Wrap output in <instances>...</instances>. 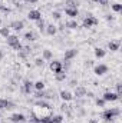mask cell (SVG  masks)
I'll return each instance as SVG.
<instances>
[{"label":"cell","instance_id":"12","mask_svg":"<svg viewBox=\"0 0 122 123\" xmlns=\"http://www.w3.org/2000/svg\"><path fill=\"white\" fill-rule=\"evenodd\" d=\"M61 97L65 100V102H70L72 99H73V94L70 92H68V90H62L61 92Z\"/></svg>","mask_w":122,"mask_h":123},{"label":"cell","instance_id":"45","mask_svg":"<svg viewBox=\"0 0 122 123\" xmlns=\"http://www.w3.org/2000/svg\"><path fill=\"white\" fill-rule=\"evenodd\" d=\"M0 25H1V20H0Z\"/></svg>","mask_w":122,"mask_h":123},{"label":"cell","instance_id":"10","mask_svg":"<svg viewBox=\"0 0 122 123\" xmlns=\"http://www.w3.org/2000/svg\"><path fill=\"white\" fill-rule=\"evenodd\" d=\"M50 70H52L53 73L61 72V70H62V62H58V60L52 62V63H50Z\"/></svg>","mask_w":122,"mask_h":123},{"label":"cell","instance_id":"21","mask_svg":"<svg viewBox=\"0 0 122 123\" xmlns=\"http://www.w3.org/2000/svg\"><path fill=\"white\" fill-rule=\"evenodd\" d=\"M106 55V52L103 50V49H101V47H98V49H95V56L98 57V59H101V57H103Z\"/></svg>","mask_w":122,"mask_h":123},{"label":"cell","instance_id":"25","mask_svg":"<svg viewBox=\"0 0 122 123\" xmlns=\"http://www.w3.org/2000/svg\"><path fill=\"white\" fill-rule=\"evenodd\" d=\"M43 60H50L52 59V52L50 50H43Z\"/></svg>","mask_w":122,"mask_h":123},{"label":"cell","instance_id":"7","mask_svg":"<svg viewBox=\"0 0 122 123\" xmlns=\"http://www.w3.org/2000/svg\"><path fill=\"white\" fill-rule=\"evenodd\" d=\"M10 27H12L13 30L19 31V30H22V29L25 27V23H23L22 20H14V22H12V23H10Z\"/></svg>","mask_w":122,"mask_h":123},{"label":"cell","instance_id":"27","mask_svg":"<svg viewBox=\"0 0 122 123\" xmlns=\"http://www.w3.org/2000/svg\"><path fill=\"white\" fill-rule=\"evenodd\" d=\"M37 22V27H39V30H45L46 29V25H45V20L43 19H39V20H36Z\"/></svg>","mask_w":122,"mask_h":123},{"label":"cell","instance_id":"44","mask_svg":"<svg viewBox=\"0 0 122 123\" xmlns=\"http://www.w3.org/2000/svg\"><path fill=\"white\" fill-rule=\"evenodd\" d=\"M91 1H95V3H98V0H91Z\"/></svg>","mask_w":122,"mask_h":123},{"label":"cell","instance_id":"47","mask_svg":"<svg viewBox=\"0 0 122 123\" xmlns=\"http://www.w3.org/2000/svg\"><path fill=\"white\" fill-rule=\"evenodd\" d=\"M25 1H27V0H25Z\"/></svg>","mask_w":122,"mask_h":123},{"label":"cell","instance_id":"17","mask_svg":"<svg viewBox=\"0 0 122 123\" xmlns=\"http://www.w3.org/2000/svg\"><path fill=\"white\" fill-rule=\"evenodd\" d=\"M55 79H56L58 82H63V80L66 79V72H65V70H61V72L55 73Z\"/></svg>","mask_w":122,"mask_h":123},{"label":"cell","instance_id":"39","mask_svg":"<svg viewBox=\"0 0 122 123\" xmlns=\"http://www.w3.org/2000/svg\"><path fill=\"white\" fill-rule=\"evenodd\" d=\"M63 29H65V25H61V26L58 27V30H63Z\"/></svg>","mask_w":122,"mask_h":123},{"label":"cell","instance_id":"15","mask_svg":"<svg viewBox=\"0 0 122 123\" xmlns=\"http://www.w3.org/2000/svg\"><path fill=\"white\" fill-rule=\"evenodd\" d=\"M46 33L49 34V36H55L56 34V31H58V27L55 26V25H49V26H46Z\"/></svg>","mask_w":122,"mask_h":123},{"label":"cell","instance_id":"28","mask_svg":"<svg viewBox=\"0 0 122 123\" xmlns=\"http://www.w3.org/2000/svg\"><path fill=\"white\" fill-rule=\"evenodd\" d=\"M66 3V7H78V1H75V0H66L65 1Z\"/></svg>","mask_w":122,"mask_h":123},{"label":"cell","instance_id":"33","mask_svg":"<svg viewBox=\"0 0 122 123\" xmlns=\"http://www.w3.org/2000/svg\"><path fill=\"white\" fill-rule=\"evenodd\" d=\"M34 96H36L37 99H43V97H45V90H37V93H36Z\"/></svg>","mask_w":122,"mask_h":123},{"label":"cell","instance_id":"1","mask_svg":"<svg viewBox=\"0 0 122 123\" xmlns=\"http://www.w3.org/2000/svg\"><path fill=\"white\" fill-rule=\"evenodd\" d=\"M119 115H121V110H119L118 107H115V109H108V110H105V112L102 113V117H103L105 122H111L115 116H119Z\"/></svg>","mask_w":122,"mask_h":123},{"label":"cell","instance_id":"16","mask_svg":"<svg viewBox=\"0 0 122 123\" xmlns=\"http://www.w3.org/2000/svg\"><path fill=\"white\" fill-rule=\"evenodd\" d=\"M36 39H37V34L34 31H27L25 34V40H27V42H34Z\"/></svg>","mask_w":122,"mask_h":123},{"label":"cell","instance_id":"26","mask_svg":"<svg viewBox=\"0 0 122 123\" xmlns=\"http://www.w3.org/2000/svg\"><path fill=\"white\" fill-rule=\"evenodd\" d=\"M33 86L36 87V90H43V89H45V83H43L42 80H39V82L33 83Z\"/></svg>","mask_w":122,"mask_h":123},{"label":"cell","instance_id":"30","mask_svg":"<svg viewBox=\"0 0 122 123\" xmlns=\"http://www.w3.org/2000/svg\"><path fill=\"white\" fill-rule=\"evenodd\" d=\"M112 10H114V12H116V13L122 12V4H119V3H115V4H112Z\"/></svg>","mask_w":122,"mask_h":123},{"label":"cell","instance_id":"23","mask_svg":"<svg viewBox=\"0 0 122 123\" xmlns=\"http://www.w3.org/2000/svg\"><path fill=\"white\" fill-rule=\"evenodd\" d=\"M45 97L46 99H56V93H55V90H47V92H45Z\"/></svg>","mask_w":122,"mask_h":123},{"label":"cell","instance_id":"34","mask_svg":"<svg viewBox=\"0 0 122 123\" xmlns=\"http://www.w3.org/2000/svg\"><path fill=\"white\" fill-rule=\"evenodd\" d=\"M116 94H118L119 97L122 96V85H121V83H118V85H116Z\"/></svg>","mask_w":122,"mask_h":123},{"label":"cell","instance_id":"11","mask_svg":"<svg viewBox=\"0 0 122 123\" xmlns=\"http://www.w3.org/2000/svg\"><path fill=\"white\" fill-rule=\"evenodd\" d=\"M6 39H7V44L9 46H14L16 43H19V37L16 34H9Z\"/></svg>","mask_w":122,"mask_h":123},{"label":"cell","instance_id":"32","mask_svg":"<svg viewBox=\"0 0 122 123\" xmlns=\"http://www.w3.org/2000/svg\"><path fill=\"white\" fill-rule=\"evenodd\" d=\"M29 123H40V120H39V117L33 113V115H32V119H30V122H29Z\"/></svg>","mask_w":122,"mask_h":123},{"label":"cell","instance_id":"43","mask_svg":"<svg viewBox=\"0 0 122 123\" xmlns=\"http://www.w3.org/2000/svg\"><path fill=\"white\" fill-rule=\"evenodd\" d=\"M1 59H3V53L0 52V60H1Z\"/></svg>","mask_w":122,"mask_h":123},{"label":"cell","instance_id":"37","mask_svg":"<svg viewBox=\"0 0 122 123\" xmlns=\"http://www.w3.org/2000/svg\"><path fill=\"white\" fill-rule=\"evenodd\" d=\"M96 105H98L99 107H103V106H105V100H103V99H98V100H96Z\"/></svg>","mask_w":122,"mask_h":123},{"label":"cell","instance_id":"24","mask_svg":"<svg viewBox=\"0 0 122 123\" xmlns=\"http://www.w3.org/2000/svg\"><path fill=\"white\" fill-rule=\"evenodd\" d=\"M66 27H69V29H76L78 27V23L75 22V20H69V22H66V25H65Z\"/></svg>","mask_w":122,"mask_h":123},{"label":"cell","instance_id":"46","mask_svg":"<svg viewBox=\"0 0 122 123\" xmlns=\"http://www.w3.org/2000/svg\"><path fill=\"white\" fill-rule=\"evenodd\" d=\"M0 109H1V105H0Z\"/></svg>","mask_w":122,"mask_h":123},{"label":"cell","instance_id":"5","mask_svg":"<svg viewBox=\"0 0 122 123\" xmlns=\"http://www.w3.org/2000/svg\"><path fill=\"white\" fill-rule=\"evenodd\" d=\"M10 120L13 123H20V122H25L26 117H25V115H22V113H13V115L10 116Z\"/></svg>","mask_w":122,"mask_h":123},{"label":"cell","instance_id":"8","mask_svg":"<svg viewBox=\"0 0 122 123\" xmlns=\"http://www.w3.org/2000/svg\"><path fill=\"white\" fill-rule=\"evenodd\" d=\"M76 55H78V50L76 49H69V50L65 52V60H72Z\"/></svg>","mask_w":122,"mask_h":123},{"label":"cell","instance_id":"22","mask_svg":"<svg viewBox=\"0 0 122 123\" xmlns=\"http://www.w3.org/2000/svg\"><path fill=\"white\" fill-rule=\"evenodd\" d=\"M63 120V116L62 115H56V116H52L50 117V123H61Z\"/></svg>","mask_w":122,"mask_h":123},{"label":"cell","instance_id":"31","mask_svg":"<svg viewBox=\"0 0 122 123\" xmlns=\"http://www.w3.org/2000/svg\"><path fill=\"white\" fill-rule=\"evenodd\" d=\"M52 17H53L55 20H61V17H62L61 12H53V13H52Z\"/></svg>","mask_w":122,"mask_h":123},{"label":"cell","instance_id":"35","mask_svg":"<svg viewBox=\"0 0 122 123\" xmlns=\"http://www.w3.org/2000/svg\"><path fill=\"white\" fill-rule=\"evenodd\" d=\"M43 63H45V60H43V59H40V57H37V59L34 60V64H36V66H39V67H40V66H43Z\"/></svg>","mask_w":122,"mask_h":123},{"label":"cell","instance_id":"14","mask_svg":"<svg viewBox=\"0 0 122 123\" xmlns=\"http://www.w3.org/2000/svg\"><path fill=\"white\" fill-rule=\"evenodd\" d=\"M32 52V49L29 46H26V47H22V50L19 52V57H22V59H26V56L29 55Z\"/></svg>","mask_w":122,"mask_h":123},{"label":"cell","instance_id":"36","mask_svg":"<svg viewBox=\"0 0 122 123\" xmlns=\"http://www.w3.org/2000/svg\"><path fill=\"white\" fill-rule=\"evenodd\" d=\"M12 47H13V49H14V50H17V52H20V50H22V47H23V46H22V43H20V42H19V43H16V44H14V46H12Z\"/></svg>","mask_w":122,"mask_h":123},{"label":"cell","instance_id":"3","mask_svg":"<svg viewBox=\"0 0 122 123\" xmlns=\"http://www.w3.org/2000/svg\"><path fill=\"white\" fill-rule=\"evenodd\" d=\"M108 72V66L106 64H98V66H95V69H93V73L96 74V76H102V74H105Z\"/></svg>","mask_w":122,"mask_h":123},{"label":"cell","instance_id":"13","mask_svg":"<svg viewBox=\"0 0 122 123\" xmlns=\"http://www.w3.org/2000/svg\"><path fill=\"white\" fill-rule=\"evenodd\" d=\"M75 96H76V97H83V96H86V89L82 87V86L75 87Z\"/></svg>","mask_w":122,"mask_h":123},{"label":"cell","instance_id":"29","mask_svg":"<svg viewBox=\"0 0 122 123\" xmlns=\"http://www.w3.org/2000/svg\"><path fill=\"white\" fill-rule=\"evenodd\" d=\"M0 34H1L3 37H7V36L10 34V29H9V27H1V29H0Z\"/></svg>","mask_w":122,"mask_h":123},{"label":"cell","instance_id":"38","mask_svg":"<svg viewBox=\"0 0 122 123\" xmlns=\"http://www.w3.org/2000/svg\"><path fill=\"white\" fill-rule=\"evenodd\" d=\"M98 3L102 4V6H108L109 4V0H98Z\"/></svg>","mask_w":122,"mask_h":123},{"label":"cell","instance_id":"2","mask_svg":"<svg viewBox=\"0 0 122 123\" xmlns=\"http://www.w3.org/2000/svg\"><path fill=\"white\" fill-rule=\"evenodd\" d=\"M99 23L98 19H95L93 16H88L83 19V27H92V26H96Z\"/></svg>","mask_w":122,"mask_h":123},{"label":"cell","instance_id":"6","mask_svg":"<svg viewBox=\"0 0 122 123\" xmlns=\"http://www.w3.org/2000/svg\"><path fill=\"white\" fill-rule=\"evenodd\" d=\"M65 13L69 16V17H78V14H79V12H78V7H66L65 9Z\"/></svg>","mask_w":122,"mask_h":123},{"label":"cell","instance_id":"42","mask_svg":"<svg viewBox=\"0 0 122 123\" xmlns=\"http://www.w3.org/2000/svg\"><path fill=\"white\" fill-rule=\"evenodd\" d=\"M27 1H29L30 4H33V3H37V0H27Z\"/></svg>","mask_w":122,"mask_h":123},{"label":"cell","instance_id":"4","mask_svg":"<svg viewBox=\"0 0 122 123\" xmlns=\"http://www.w3.org/2000/svg\"><path fill=\"white\" fill-rule=\"evenodd\" d=\"M105 102H115V100H119V96L116 93H112V92H106L102 97Z\"/></svg>","mask_w":122,"mask_h":123},{"label":"cell","instance_id":"19","mask_svg":"<svg viewBox=\"0 0 122 123\" xmlns=\"http://www.w3.org/2000/svg\"><path fill=\"white\" fill-rule=\"evenodd\" d=\"M108 49H109L111 52H116V50L119 49V42H109V43H108Z\"/></svg>","mask_w":122,"mask_h":123},{"label":"cell","instance_id":"9","mask_svg":"<svg viewBox=\"0 0 122 123\" xmlns=\"http://www.w3.org/2000/svg\"><path fill=\"white\" fill-rule=\"evenodd\" d=\"M27 17L30 20H39V19H42V13L39 10H30L29 14H27Z\"/></svg>","mask_w":122,"mask_h":123},{"label":"cell","instance_id":"18","mask_svg":"<svg viewBox=\"0 0 122 123\" xmlns=\"http://www.w3.org/2000/svg\"><path fill=\"white\" fill-rule=\"evenodd\" d=\"M32 87H33V83L30 80H25V85H23V92L25 93H30Z\"/></svg>","mask_w":122,"mask_h":123},{"label":"cell","instance_id":"20","mask_svg":"<svg viewBox=\"0 0 122 123\" xmlns=\"http://www.w3.org/2000/svg\"><path fill=\"white\" fill-rule=\"evenodd\" d=\"M36 106H37V107H42V109H50V105L46 103L45 100H37V102H36Z\"/></svg>","mask_w":122,"mask_h":123},{"label":"cell","instance_id":"41","mask_svg":"<svg viewBox=\"0 0 122 123\" xmlns=\"http://www.w3.org/2000/svg\"><path fill=\"white\" fill-rule=\"evenodd\" d=\"M89 123H98V120H96V119H91V120H89Z\"/></svg>","mask_w":122,"mask_h":123},{"label":"cell","instance_id":"40","mask_svg":"<svg viewBox=\"0 0 122 123\" xmlns=\"http://www.w3.org/2000/svg\"><path fill=\"white\" fill-rule=\"evenodd\" d=\"M106 19H108V20H112V19H114V17H112V16H111V14H106Z\"/></svg>","mask_w":122,"mask_h":123}]
</instances>
